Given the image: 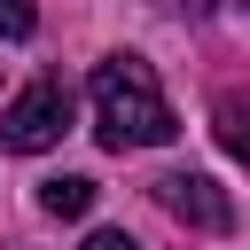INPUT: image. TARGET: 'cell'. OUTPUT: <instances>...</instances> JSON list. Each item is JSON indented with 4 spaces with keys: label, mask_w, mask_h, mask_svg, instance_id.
I'll return each mask as SVG.
<instances>
[{
    "label": "cell",
    "mask_w": 250,
    "mask_h": 250,
    "mask_svg": "<svg viewBox=\"0 0 250 250\" xmlns=\"http://www.w3.org/2000/svg\"><path fill=\"white\" fill-rule=\"evenodd\" d=\"M62 133H70V86H62V78H31V86L0 109V148H16V156L55 148Z\"/></svg>",
    "instance_id": "2"
},
{
    "label": "cell",
    "mask_w": 250,
    "mask_h": 250,
    "mask_svg": "<svg viewBox=\"0 0 250 250\" xmlns=\"http://www.w3.org/2000/svg\"><path fill=\"white\" fill-rule=\"evenodd\" d=\"M156 203H164L172 219L203 227V234H227V227H234V203H227V188H219L211 172H164V180H156Z\"/></svg>",
    "instance_id": "3"
},
{
    "label": "cell",
    "mask_w": 250,
    "mask_h": 250,
    "mask_svg": "<svg viewBox=\"0 0 250 250\" xmlns=\"http://www.w3.org/2000/svg\"><path fill=\"white\" fill-rule=\"evenodd\" d=\"M78 250H141V242H133V234H117V227H102V234H86Z\"/></svg>",
    "instance_id": "7"
},
{
    "label": "cell",
    "mask_w": 250,
    "mask_h": 250,
    "mask_svg": "<svg viewBox=\"0 0 250 250\" xmlns=\"http://www.w3.org/2000/svg\"><path fill=\"white\" fill-rule=\"evenodd\" d=\"M242 16H250V0H242Z\"/></svg>",
    "instance_id": "8"
},
{
    "label": "cell",
    "mask_w": 250,
    "mask_h": 250,
    "mask_svg": "<svg viewBox=\"0 0 250 250\" xmlns=\"http://www.w3.org/2000/svg\"><path fill=\"white\" fill-rule=\"evenodd\" d=\"M211 133H219V148H227V156H242V164H250V94H219Z\"/></svg>",
    "instance_id": "5"
},
{
    "label": "cell",
    "mask_w": 250,
    "mask_h": 250,
    "mask_svg": "<svg viewBox=\"0 0 250 250\" xmlns=\"http://www.w3.org/2000/svg\"><path fill=\"white\" fill-rule=\"evenodd\" d=\"M86 102H94V133H102V148H164V141L180 133V117H172V102H164V86H156V70H148L141 55H109V62H94Z\"/></svg>",
    "instance_id": "1"
},
{
    "label": "cell",
    "mask_w": 250,
    "mask_h": 250,
    "mask_svg": "<svg viewBox=\"0 0 250 250\" xmlns=\"http://www.w3.org/2000/svg\"><path fill=\"white\" fill-rule=\"evenodd\" d=\"M31 23H39L31 0H0V39H31Z\"/></svg>",
    "instance_id": "6"
},
{
    "label": "cell",
    "mask_w": 250,
    "mask_h": 250,
    "mask_svg": "<svg viewBox=\"0 0 250 250\" xmlns=\"http://www.w3.org/2000/svg\"><path fill=\"white\" fill-rule=\"evenodd\" d=\"M39 211H47V219H86V211H94V180H78V172L39 180Z\"/></svg>",
    "instance_id": "4"
}]
</instances>
